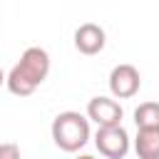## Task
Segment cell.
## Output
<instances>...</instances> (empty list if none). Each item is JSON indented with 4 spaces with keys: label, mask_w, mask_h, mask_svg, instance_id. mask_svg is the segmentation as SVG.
Returning <instances> with one entry per match:
<instances>
[{
    "label": "cell",
    "mask_w": 159,
    "mask_h": 159,
    "mask_svg": "<svg viewBox=\"0 0 159 159\" xmlns=\"http://www.w3.org/2000/svg\"><path fill=\"white\" fill-rule=\"evenodd\" d=\"M50 75V55L42 47H27L20 62L7 72V89L15 97H30Z\"/></svg>",
    "instance_id": "obj_1"
},
{
    "label": "cell",
    "mask_w": 159,
    "mask_h": 159,
    "mask_svg": "<svg viewBox=\"0 0 159 159\" xmlns=\"http://www.w3.org/2000/svg\"><path fill=\"white\" fill-rule=\"evenodd\" d=\"M52 142L62 149V152H80L87 142H89V119L75 109L60 112L52 119Z\"/></svg>",
    "instance_id": "obj_2"
},
{
    "label": "cell",
    "mask_w": 159,
    "mask_h": 159,
    "mask_svg": "<svg viewBox=\"0 0 159 159\" xmlns=\"http://www.w3.org/2000/svg\"><path fill=\"white\" fill-rule=\"evenodd\" d=\"M94 147L104 159H124L132 149V139L124 127H104V129H97Z\"/></svg>",
    "instance_id": "obj_3"
},
{
    "label": "cell",
    "mask_w": 159,
    "mask_h": 159,
    "mask_svg": "<svg viewBox=\"0 0 159 159\" xmlns=\"http://www.w3.org/2000/svg\"><path fill=\"white\" fill-rule=\"evenodd\" d=\"M124 109L114 97H92L87 102V119L97 124V129L104 127H122Z\"/></svg>",
    "instance_id": "obj_4"
},
{
    "label": "cell",
    "mask_w": 159,
    "mask_h": 159,
    "mask_svg": "<svg viewBox=\"0 0 159 159\" xmlns=\"http://www.w3.org/2000/svg\"><path fill=\"white\" fill-rule=\"evenodd\" d=\"M142 87V77H139V70L134 65H117L112 67L109 72V92L114 99H129L139 92Z\"/></svg>",
    "instance_id": "obj_5"
},
{
    "label": "cell",
    "mask_w": 159,
    "mask_h": 159,
    "mask_svg": "<svg viewBox=\"0 0 159 159\" xmlns=\"http://www.w3.org/2000/svg\"><path fill=\"white\" fill-rule=\"evenodd\" d=\"M104 45H107V35H104V27H99L97 22H82L75 30V47H77V52L97 55V52L104 50Z\"/></svg>",
    "instance_id": "obj_6"
},
{
    "label": "cell",
    "mask_w": 159,
    "mask_h": 159,
    "mask_svg": "<svg viewBox=\"0 0 159 159\" xmlns=\"http://www.w3.org/2000/svg\"><path fill=\"white\" fill-rule=\"evenodd\" d=\"M134 152L139 159H159V129H137Z\"/></svg>",
    "instance_id": "obj_7"
},
{
    "label": "cell",
    "mask_w": 159,
    "mask_h": 159,
    "mask_svg": "<svg viewBox=\"0 0 159 159\" xmlns=\"http://www.w3.org/2000/svg\"><path fill=\"white\" fill-rule=\"evenodd\" d=\"M137 129H159V102H142L134 109Z\"/></svg>",
    "instance_id": "obj_8"
},
{
    "label": "cell",
    "mask_w": 159,
    "mask_h": 159,
    "mask_svg": "<svg viewBox=\"0 0 159 159\" xmlns=\"http://www.w3.org/2000/svg\"><path fill=\"white\" fill-rule=\"evenodd\" d=\"M0 159H20V147L12 142L0 144Z\"/></svg>",
    "instance_id": "obj_9"
},
{
    "label": "cell",
    "mask_w": 159,
    "mask_h": 159,
    "mask_svg": "<svg viewBox=\"0 0 159 159\" xmlns=\"http://www.w3.org/2000/svg\"><path fill=\"white\" fill-rule=\"evenodd\" d=\"M5 82H7V75H5L2 70H0V84H5Z\"/></svg>",
    "instance_id": "obj_10"
},
{
    "label": "cell",
    "mask_w": 159,
    "mask_h": 159,
    "mask_svg": "<svg viewBox=\"0 0 159 159\" xmlns=\"http://www.w3.org/2000/svg\"><path fill=\"white\" fill-rule=\"evenodd\" d=\"M75 159H97V157H92V154H80V157H75Z\"/></svg>",
    "instance_id": "obj_11"
}]
</instances>
